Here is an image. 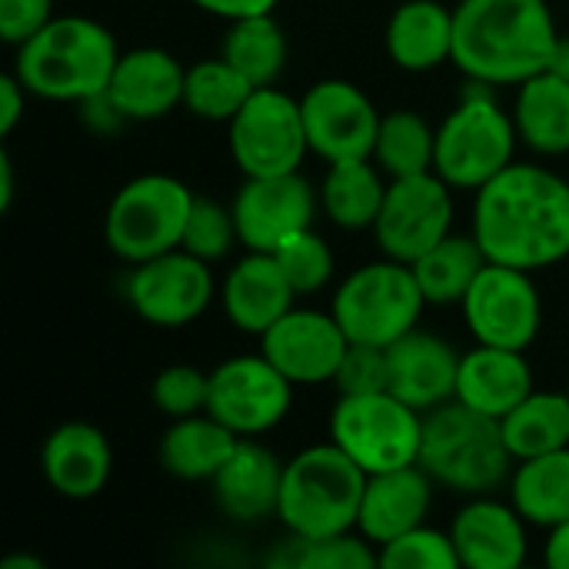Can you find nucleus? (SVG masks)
Returning <instances> with one entry per match:
<instances>
[{
	"instance_id": "nucleus-1",
	"label": "nucleus",
	"mask_w": 569,
	"mask_h": 569,
	"mask_svg": "<svg viewBox=\"0 0 569 569\" xmlns=\"http://www.w3.org/2000/svg\"><path fill=\"white\" fill-rule=\"evenodd\" d=\"M473 237L487 260L543 270L569 257V180L537 163H510L477 190Z\"/></svg>"
},
{
	"instance_id": "nucleus-2",
	"label": "nucleus",
	"mask_w": 569,
	"mask_h": 569,
	"mask_svg": "<svg viewBox=\"0 0 569 569\" xmlns=\"http://www.w3.org/2000/svg\"><path fill=\"white\" fill-rule=\"evenodd\" d=\"M557 40L547 0H460L453 7V63L493 87H520L547 70Z\"/></svg>"
},
{
	"instance_id": "nucleus-3",
	"label": "nucleus",
	"mask_w": 569,
	"mask_h": 569,
	"mask_svg": "<svg viewBox=\"0 0 569 569\" xmlns=\"http://www.w3.org/2000/svg\"><path fill=\"white\" fill-rule=\"evenodd\" d=\"M120 60L113 33L90 17H53L40 33L17 47L13 73L30 97L83 103L110 87Z\"/></svg>"
},
{
	"instance_id": "nucleus-4",
	"label": "nucleus",
	"mask_w": 569,
	"mask_h": 569,
	"mask_svg": "<svg viewBox=\"0 0 569 569\" xmlns=\"http://www.w3.org/2000/svg\"><path fill=\"white\" fill-rule=\"evenodd\" d=\"M417 463L433 483L463 497L500 490L517 467L500 420L460 403L457 397L423 413Z\"/></svg>"
},
{
	"instance_id": "nucleus-5",
	"label": "nucleus",
	"mask_w": 569,
	"mask_h": 569,
	"mask_svg": "<svg viewBox=\"0 0 569 569\" xmlns=\"http://www.w3.org/2000/svg\"><path fill=\"white\" fill-rule=\"evenodd\" d=\"M367 490V470L333 440L300 450L283 463L277 520L293 537L353 533Z\"/></svg>"
},
{
	"instance_id": "nucleus-6",
	"label": "nucleus",
	"mask_w": 569,
	"mask_h": 569,
	"mask_svg": "<svg viewBox=\"0 0 569 569\" xmlns=\"http://www.w3.org/2000/svg\"><path fill=\"white\" fill-rule=\"evenodd\" d=\"M517 123L500 107L493 83L467 77L460 103L437 127L433 170L453 190H480L513 163Z\"/></svg>"
},
{
	"instance_id": "nucleus-7",
	"label": "nucleus",
	"mask_w": 569,
	"mask_h": 569,
	"mask_svg": "<svg viewBox=\"0 0 569 569\" xmlns=\"http://www.w3.org/2000/svg\"><path fill=\"white\" fill-rule=\"evenodd\" d=\"M427 297L413 267L393 257L357 267L337 290L330 313L350 343L390 347L420 323Z\"/></svg>"
},
{
	"instance_id": "nucleus-8",
	"label": "nucleus",
	"mask_w": 569,
	"mask_h": 569,
	"mask_svg": "<svg viewBox=\"0 0 569 569\" xmlns=\"http://www.w3.org/2000/svg\"><path fill=\"white\" fill-rule=\"evenodd\" d=\"M193 190L170 173H143L117 190L103 217L107 247L133 263L177 250L193 207Z\"/></svg>"
},
{
	"instance_id": "nucleus-9",
	"label": "nucleus",
	"mask_w": 569,
	"mask_h": 569,
	"mask_svg": "<svg viewBox=\"0 0 569 569\" xmlns=\"http://www.w3.org/2000/svg\"><path fill=\"white\" fill-rule=\"evenodd\" d=\"M420 437L423 413L390 390L340 397L330 413V440L353 457L367 477L417 463Z\"/></svg>"
},
{
	"instance_id": "nucleus-10",
	"label": "nucleus",
	"mask_w": 569,
	"mask_h": 569,
	"mask_svg": "<svg viewBox=\"0 0 569 569\" xmlns=\"http://www.w3.org/2000/svg\"><path fill=\"white\" fill-rule=\"evenodd\" d=\"M230 127V157L243 177H273L300 170L310 153L300 100L273 87H257Z\"/></svg>"
},
{
	"instance_id": "nucleus-11",
	"label": "nucleus",
	"mask_w": 569,
	"mask_h": 569,
	"mask_svg": "<svg viewBox=\"0 0 569 569\" xmlns=\"http://www.w3.org/2000/svg\"><path fill=\"white\" fill-rule=\"evenodd\" d=\"M453 187L437 173L397 177L387 183L383 207L373 223V237L383 257L413 263L433 250L453 230Z\"/></svg>"
},
{
	"instance_id": "nucleus-12",
	"label": "nucleus",
	"mask_w": 569,
	"mask_h": 569,
	"mask_svg": "<svg viewBox=\"0 0 569 569\" xmlns=\"http://www.w3.org/2000/svg\"><path fill=\"white\" fill-rule=\"evenodd\" d=\"M460 307L477 343L507 350H527L537 340L543 320L540 290L530 270H517L493 260L477 273Z\"/></svg>"
},
{
	"instance_id": "nucleus-13",
	"label": "nucleus",
	"mask_w": 569,
	"mask_h": 569,
	"mask_svg": "<svg viewBox=\"0 0 569 569\" xmlns=\"http://www.w3.org/2000/svg\"><path fill=\"white\" fill-rule=\"evenodd\" d=\"M293 387L263 353L230 357L210 373L207 413L240 437H260L290 413Z\"/></svg>"
},
{
	"instance_id": "nucleus-14",
	"label": "nucleus",
	"mask_w": 569,
	"mask_h": 569,
	"mask_svg": "<svg viewBox=\"0 0 569 569\" xmlns=\"http://www.w3.org/2000/svg\"><path fill=\"white\" fill-rule=\"evenodd\" d=\"M127 300L133 313L153 327H187L213 300L210 263L183 247L133 263L127 280Z\"/></svg>"
},
{
	"instance_id": "nucleus-15",
	"label": "nucleus",
	"mask_w": 569,
	"mask_h": 569,
	"mask_svg": "<svg viewBox=\"0 0 569 569\" xmlns=\"http://www.w3.org/2000/svg\"><path fill=\"white\" fill-rule=\"evenodd\" d=\"M310 153L327 163L373 160L380 110L350 80H320L300 97Z\"/></svg>"
},
{
	"instance_id": "nucleus-16",
	"label": "nucleus",
	"mask_w": 569,
	"mask_h": 569,
	"mask_svg": "<svg viewBox=\"0 0 569 569\" xmlns=\"http://www.w3.org/2000/svg\"><path fill=\"white\" fill-rule=\"evenodd\" d=\"M230 207L237 217L240 243L247 250L273 253L283 240L313 223L317 193L297 170L273 177H247Z\"/></svg>"
},
{
	"instance_id": "nucleus-17",
	"label": "nucleus",
	"mask_w": 569,
	"mask_h": 569,
	"mask_svg": "<svg viewBox=\"0 0 569 569\" xmlns=\"http://www.w3.org/2000/svg\"><path fill=\"white\" fill-rule=\"evenodd\" d=\"M350 340L333 313L290 307L267 333H260V353L290 383H333L337 367Z\"/></svg>"
},
{
	"instance_id": "nucleus-18",
	"label": "nucleus",
	"mask_w": 569,
	"mask_h": 569,
	"mask_svg": "<svg viewBox=\"0 0 569 569\" xmlns=\"http://www.w3.org/2000/svg\"><path fill=\"white\" fill-rule=\"evenodd\" d=\"M527 520L513 503L473 497L450 527L463 569H520L527 563Z\"/></svg>"
},
{
	"instance_id": "nucleus-19",
	"label": "nucleus",
	"mask_w": 569,
	"mask_h": 569,
	"mask_svg": "<svg viewBox=\"0 0 569 569\" xmlns=\"http://www.w3.org/2000/svg\"><path fill=\"white\" fill-rule=\"evenodd\" d=\"M390 360V393H397L413 410L427 413L457 397L460 353L437 333L413 327L397 343L387 347Z\"/></svg>"
},
{
	"instance_id": "nucleus-20",
	"label": "nucleus",
	"mask_w": 569,
	"mask_h": 569,
	"mask_svg": "<svg viewBox=\"0 0 569 569\" xmlns=\"http://www.w3.org/2000/svg\"><path fill=\"white\" fill-rule=\"evenodd\" d=\"M113 470V450L93 423H60L40 447V473L47 487L67 500H93Z\"/></svg>"
},
{
	"instance_id": "nucleus-21",
	"label": "nucleus",
	"mask_w": 569,
	"mask_h": 569,
	"mask_svg": "<svg viewBox=\"0 0 569 569\" xmlns=\"http://www.w3.org/2000/svg\"><path fill=\"white\" fill-rule=\"evenodd\" d=\"M187 67L160 50V47H137L120 53L107 97L127 120H160L173 107L183 103Z\"/></svg>"
},
{
	"instance_id": "nucleus-22",
	"label": "nucleus",
	"mask_w": 569,
	"mask_h": 569,
	"mask_svg": "<svg viewBox=\"0 0 569 569\" xmlns=\"http://www.w3.org/2000/svg\"><path fill=\"white\" fill-rule=\"evenodd\" d=\"M297 300V290L283 277L273 253L247 250L220 287V303L227 320L243 333H267Z\"/></svg>"
},
{
	"instance_id": "nucleus-23",
	"label": "nucleus",
	"mask_w": 569,
	"mask_h": 569,
	"mask_svg": "<svg viewBox=\"0 0 569 569\" xmlns=\"http://www.w3.org/2000/svg\"><path fill=\"white\" fill-rule=\"evenodd\" d=\"M430 503H433V480L420 463L370 473L360 503L357 533L383 547L400 533L420 527L430 513Z\"/></svg>"
},
{
	"instance_id": "nucleus-24",
	"label": "nucleus",
	"mask_w": 569,
	"mask_h": 569,
	"mask_svg": "<svg viewBox=\"0 0 569 569\" xmlns=\"http://www.w3.org/2000/svg\"><path fill=\"white\" fill-rule=\"evenodd\" d=\"M210 483H213L217 507L230 520L260 523L267 517H277L283 463L277 460L273 450H267L253 437H240L230 460L220 467V473Z\"/></svg>"
},
{
	"instance_id": "nucleus-25",
	"label": "nucleus",
	"mask_w": 569,
	"mask_h": 569,
	"mask_svg": "<svg viewBox=\"0 0 569 569\" xmlns=\"http://www.w3.org/2000/svg\"><path fill=\"white\" fill-rule=\"evenodd\" d=\"M533 370L523 350L477 343L470 353H460L457 400L503 420L527 393H533Z\"/></svg>"
},
{
	"instance_id": "nucleus-26",
	"label": "nucleus",
	"mask_w": 569,
	"mask_h": 569,
	"mask_svg": "<svg viewBox=\"0 0 569 569\" xmlns=\"http://www.w3.org/2000/svg\"><path fill=\"white\" fill-rule=\"evenodd\" d=\"M383 43L400 70H437L453 60V10L440 0H407L390 13Z\"/></svg>"
},
{
	"instance_id": "nucleus-27",
	"label": "nucleus",
	"mask_w": 569,
	"mask_h": 569,
	"mask_svg": "<svg viewBox=\"0 0 569 569\" xmlns=\"http://www.w3.org/2000/svg\"><path fill=\"white\" fill-rule=\"evenodd\" d=\"M240 443V433H233L227 423H220L210 413L180 417L167 427L160 440V463L177 480H213L220 467L230 460L233 447Z\"/></svg>"
},
{
	"instance_id": "nucleus-28",
	"label": "nucleus",
	"mask_w": 569,
	"mask_h": 569,
	"mask_svg": "<svg viewBox=\"0 0 569 569\" xmlns=\"http://www.w3.org/2000/svg\"><path fill=\"white\" fill-rule=\"evenodd\" d=\"M513 123L530 150L543 157L569 153V80L553 70L523 80L513 103Z\"/></svg>"
},
{
	"instance_id": "nucleus-29",
	"label": "nucleus",
	"mask_w": 569,
	"mask_h": 569,
	"mask_svg": "<svg viewBox=\"0 0 569 569\" xmlns=\"http://www.w3.org/2000/svg\"><path fill=\"white\" fill-rule=\"evenodd\" d=\"M510 503L530 527L553 530L569 520V447L517 460L510 473Z\"/></svg>"
},
{
	"instance_id": "nucleus-30",
	"label": "nucleus",
	"mask_w": 569,
	"mask_h": 569,
	"mask_svg": "<svg viewBox=\"0 0 569 569\" xmlns=\"http://www.w3.org/2000/svg\"><path fill=\"white\" fill-rule=\"evenodd\" d=\"M383 197L387 183L370 160L330 163L320 187V207L340 230H373Z\"/></svg>"
},
{
	"instance_id": "nucleus-31",
	"label": "nucleus",
	"mask_w": 569,
	"mask_h": 569,
	"mask_svg": "<svg viewBox=\"0 0 569 569\" xmlns=\"http://www.w3.org/2000/svg\"><path fill=\"white\" fill-rule=\"evenodd\" d=\"M500 427L513 460L563 450L569 447V393L533 390L500 420Z\"/></svg>"
},
{
	"instance_id": "nucleus-32",
	"label": "nucleus",
	"mask_w": 569,
	"mask_h": 569,
	"mask_svg": "<svg viewBox=\"0 0 569 569\" xmlns=\"http://www.w3.org/2000/svg\"><path fill=\"white\" fill-rule=\"evenodd\" d=\"M487 253L480 247V240L470 233H450L443 237L433 250H427L420 260H413V277L427 297V303L433 307H450L460 303L467 297V290L473 287L477 273L487 267Z\"/></svg>"
},
{
	"instance_id": "nucleus-33",
	"label": "nucleus",
	"mask_w": 569,
	"mask_h": 569,
	"mask_svg": "<svg viewBox=\"0 0 569 569\" xmlns=\"http://www.w3.org/2000/svg\"><path fill=\"white\" fill-rule=\"evenodd\" d=\"M220 57L230 60L253 87H273L287 63V37L273 13L240 17L230 20Z\"/></svg>"
},
{
	"instance_id": "nucleus-34",
	"label": "nucleus",
	"mask_w": 569,
	"mask_h": 569,
	"mask_svg": "<svg viewBox=\"0 0 569 569\" xmlns=\"http://www.w3.org/2000/svg\"><path fill=\"white\" fill-rule=\"evenodd\" d=\"M433 157H437V130L427 123L423 113L390 110L380 117L373 160L390 180L433 170Z\"/></svg>"
},
{
	"instance_id": "nucleus-35",
	"label": "nucleus",
	"mask_w": 569,
	"mask_h": 569,
	"mask_svg": "<svg viewBox=\"0 0 569 569\" xmlns=\"http://www.w3.org/2000/svg\"><path fill=\"white\" fill-rule=\"evenodd\" d=\"M257 87L223 57L217 60H197L187 67L183 83V107L210 123H230L237 110L250 100Z\"/></svg>"
},
{
	"instance_id": "nucleus-36",
	"label": "nucleus",
	"mask_w": 569,
	"mask_h": 569,
	"mask_svg": "<svg viewBox=\"0 0 569 569\" xmlns=\"http://www.w3.org/2000/svg\"><path fill=\"white\" fill-rule=\"evenodd\" d=\"M280 567L300 569H373L380 557L373 543L360 533H337V537H293L273 557Z\"/></svg>"
},
{
	"instance_id": "nucleus-37",
	"label": "nucleus",
	"mask_w": 569,
	"mask_h": 569,
	"mask_svg": "<svg viewBox=\"0 0 569 569\" xmlns=\"http://www.w3.org/2000/svg\"><path fill=\"white\" fill-rule=\"evenodd\" d=\"M237 243H240V233H237L233 207H223L210 197H193L180 247L207 263H217V260L230 257V250Z\"/></svg>"
},
{
	"instance_id": "nucleus-38",
	"label": "nucleus",
	"mask_w": 569,
	"mask_h": 569,
	"mask_svg": "<svg viewBox=\"0 0 569 569\" xmlns=\"http://www.w3.org/2000/svg\"><path fill=\"white\" fill-rule=\"evenodd\" d=\"M273 257H277L283 277L290 280V287L297 290V297L323 290L333 277V253H330L327 240L320 233H313V227L283 240L273 250Z\"/></svg>"
},
{
	"instance_id": "nucleus-39",
	"label": "nucleus",
	"mask_w": 569,
	"mask_h": 569,
	"mask_svg": "<svg viewBox=\"0 0 569 569\" xmlns=\"http://www.w3.org/2000/svg\"><path fill=\"white\" fill-rule=\"evenodd\" d=\"M383 569H457L460 557L453 547V537L443 530H433L427 523L400 533L397 540L383 543L377 550Z\"/></svg>"
},
{
	"instance_id": "nucleus-40",
	"label": "nucleus",
	"mask_w": 569,
	"mask_h": 569,
	"mask_svg": "<svg viewBox=\"0 0 569 569\" xmlns=\"http://www.w3.org/2000/svg\"><path fill=\"white\" fill-rule=\"evenodd\" d=\"M150 400L153 407L170 417H193V413H207L210 403V373L187 367V363H173L167 370H160L150 383Z\"/></svg>"
},
{
	"instance_id": "nucleus-41",
	"label": "nucleus",
	"mask_w": 569,
	"mask_h": 569,
	"mask_svg": "<svg viewBox=\"0 0 569 569\" xmlns=\"http://www.w3.org/2000/svg\"><path fill=\"white\" fill-rule=\"evenodd\" d=\"M333 387L340 397H353V393H377V390H390V360H387V347H370V343H350Z\"/></svg>"
},
{
	"instance_id": "nucleus-42",
	"label": "nucleus",
	"mask_w": 569,
	"mask_h": 569,
	"mask_svg": "<svg viewBox=\"0 0 569 569\" xmlns=\"http://www.w3.org/2000/svg\"><path fill=\"white\" fill-rule=\"evenodd\" d=\"M53 17V0H0V37L3 43L20 47Z\"/></svg>"
},
{
	"instance_id": "nucleus-43",
	"label": "nucleus",
	"mask_w": 569,
	"mask_h": 569,
	"mask_svg": "<svg viewBox=\"0 0 569 569\" xmlns=\"http://www.w3.org/2000/svg\"><path fill=\"white\" fill-rule=\"evenodd\" d=\"M27 87L20 83L17 73H3L0 77V137H10L13 127L20 123L23 117V107H27Z\"/></svg>"
},
{
	"instance_id": "nucleus-44",
	"label": "nucleus",
	"mask_w": 569,
	"mask_h": 569,
	"mask_svg": "<svg viewBox=\"0 0 569 569\" xmlns=\"http://www.w3.org/2000/svg\"><path fill=\"white\" fill-rule=\"evenodd\" d=\"M200 10L223 17V20H240V17H253V13H270L280 0H190Z\"/></svg>"
},
{
	"instance_id": "nucleus-45",
	"label": "nucleus",
	"mask_w": 569,
	"mask_h": 569,
	"mask_svg": "<svg viewBox=\"0 0 569 569\" xmlns=\"http://www.w3.org/2000/svg\"><path fill=\"white\" fill-rule=\"evenodd\" d=\"M543 563L550 569H569V520L550 530L543 543Z\"/></svg>"
},
{
	"instance_id": "nucleus-46",
	"label": "nucleus",
	"mask_w": 569,
	"mask_h": 569,
	"mask_svg": "<svg viewBox=\"0 0 569 569\" xmlns=\"http://www.w3.org/2000/svg\"><path fill=\"white\" fill-rule=\"evenodd\" d=\"M13 203V163H10V153L7 147L0 150V213H7Z\"/></svg>"
},
{
	"instance_id": "nucleus-47",
	"label": "nucleus",
	"mask_w": 569,
	"mask_h": 569,
	"mask_svg": "<svg viewBox=\"0 0 569 569\" xmlns=\"http://www.w3.org/2000/svg\"><path fill=\"white\" fill-rule=\"evenodd\" d=\"M547 70H553L557 77L569 80V33L567 37L560 33V40H557V47H553V57H550V67H547Z\"/></svg>"
},
{
	"instance_id": "nucleus-48",
	"label": "nucleus",
	"mask_w": 569,
	"mask_h": 569,
	"mask_svg": "<svg viewBox=\"0 0 569 569\" xmlns=\"http://www.w3.org/2000/svg\"><path fill=\"white\" fill-rule=\"evenodd\" d=\"M0 569H47L43 560L30 557V553H13V557H3L0 560Z\"/></svg>"
}]
</instances>
